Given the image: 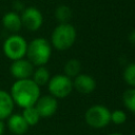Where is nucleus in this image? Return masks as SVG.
I'll list each match as a JSON object with an SVG mask.
<instances>
[{"instance_id": "obj_9", "label": "nucleus", "mask_w": 135, "mask_h": 135, "mask_svg": "<svg viewBox=\"0 0 135 135\" xmlns=\"http://www.w3.org/2000/svg\"><path fill=\"white\" fill-rule=\"evenodd\" d=\"M35 108L38 111L40 117H51L53 116L58 109V101L52 95H45L39 97L37 102L35 103Z\"/></svg>"}, {"instance_id": "obj_14", "label": "nucleus", "mask_w": 135, "mask_h": 135, "mask_svg": "<svg viewBox=\"0 0 135 135\" xmlns=\"http://www.w3.org/2000/svg\"><path fill=\"white\" fill-rule=\"evenodd\" d=\"M33 81L38 85V86H42L47 84L51 76H50V72L44 66H39L37 68L34 72H33Z\"/></svg>"}, {"instance_id": "obj_5", "label": "nucleus", "mask_w": 135, "mask_h": 135, "mask_svg": "<svg viewBox=\"0 0 135 135\" xmlns=\"http://www.w3.org/2000/svg\"><path fill=\"white\" fill-rule=\"evenodd\" d=\"M27 42L20 35H11L3 43V52L11 60H18L26 55Z\"/></svg>"}, {"instance_id": "obj_19", "label": "nucleus", "mask_w": 135, "mask_h": 135, "mask_svg": "<svg viewBox=\"0 0 135 135\" xmlns=\"http://www.w3.org/2000/svg\"><path fill=\"white\" fill-rule=\"evenodd\" d=\"M123 80L131 88H135V62L129 63L122 73Z\"/></svg>"}, {"instance_id": "obj_10", "label": "nucleus", "mask_w": 135, "mask_h": 135, "mask_svg": "<svg viewBox=\"0 0 135 135\" xmlns=\"http://www.w3.org/2000/svg\"><path fill=\"white\" fill-rule=\"evenodd\" d=\"M73 88H75L81 94H90L95 90L96 81L88 74H79L73 81Z\"/></svg>"}, {"instance_id": "obj_8", "label": "nucleus", "mask_w": 135, "mask_h": 135, "mask_svg": "<svg viewBox=\"0 0 135 135\" xmlns=\"http://www.w3.org/2000/svg\"><path fill=\"white\" fill-rule=\"evenodd\" d=\"M9 72L14 78L17 80L20 79H28L34 72V65L27 59H18L14 60L11 64Z\"/></svg>"}, {"instance_id": "obj_24", "label": "nucleus", "mask_w": 135, "mask_h": 135, "mask_svg": "<svg viewBox=\"0 0 135 135\" xmlns=\"http://www.w3.org/2000/svg\"><path fill=\"white\" fill-rule=\"evenodd\" d=\"M132 135H135V133H134V134H132Z\"/></svg>"}, {"instance_id": "obj_17", "label": "nucleus", "mask_w": 135, "mask_h": 135, "mask_svg": "<svg viewBox=\"0 0 135 135\" xmlns=\"http://www.w3.org/2000/svg\"><path fill=\"white\" fill-rule=\"evenodd\" d=\"M122 101L127 110L135 114V88H130L124 91L122 95Z\"/></svg>"}, {"instance_id": "obj_6", "label": "nucleus", "mask_w": 135, "mask_h": 135, "mask_svg": "<svg viewBox=\"0 0 135 135\" xmlns=\"http://www.w3.org/2000/svg\"><path fill=\"white\" fill-rule=\"evenodd\" d=\"M47 89L55 98H64L69 96L73 90V81L64 74H57L50 78Z\"/></svg>"}, {"instance_id": "obj_1", "label": "nucleus", "mask_w": 135, "mask_h": 135, "mask_svg": "<svg viewBox=\"0 0 135 135\" xmlns=\"http://www.w3.org/2000/svg\"><path fill=\"white\" fill-rule=\"evenodd\" d=\"M11 96L14 103L25 109L35 105L40 97V86H38L31 78L20 79L14 82L11 89Z\"/></svg>"}, {"instance_id": "obj_13", "label": "nucleus", "mask_w": 135, "mask_h": 135, "mask_svg": "<svg viewBox=\"0 0 135 135\" xmlns=\"http://www.w3.org/2000/svg\"><path fill=\"white\" fill-rule=\"evenodd\" d=\"M14 110V101L9 93L0 90V120L8 118Z\"/></svg>"}, {"instance_id": "obj_21", "label": "nucleus", "mask_w": 135, "mask_h": 135, "mask_svg": "<svg viewBox=\"0 0 135 135\" xmlns=\"http://www.w3.org/2000/svg\"><path fill=\"white\" fill-rule=\"evenodd\" d=\"M129 41H130V43H131L133 46H135V30H133V31L129 34Z\"/></svg>"}, {"instance_id": "obj_12", "label": "nucleus", "mask_w": 135, "mask_h": 135, "mask_svg": "<svg viewBox=\"0 0 135 135\" xmlns=\"http://www.w3.org/2000/svg\"><path fill=\"white\" fill-rule=\"evenodd\" d=\"M2 25L12 33H17L22 27V22L20 15L17 12H7L2 17Z\"/></svg>"}, {"instance_id": "obj_18", "label": "nucleus", "mask_w": 135, "mask_h": 135, "mask_svg": "<svg viewBox=\"0 0 135 135\" xmlns=\"http://www.w3.org/2000/svg\"><path fill=\"white\" fill-rule=\"evenodd\" d=\"M55 17L59 23H66L72 18V9L64 4L59 5L55 11Z\"/></svg>"}, {"instance_id": "obj_16", "label": "nucleus", "mask_w": 135, "mask_h": 135, "mask_svg": "<svg viewBox=\"0 0 135 135\" xmlns=\"http://www.w3.org/2000/svg\"><path fill=\"white\" fill-rule=\"evenodd\" d=\"M22 117L24 118V120L26 121V123L30 126H35L38 123L39 119L41 118L38 111L36 110L35 105L33 107H28V108H25L22 112Z\"/></svg>"}, {"instance_id": "obj_2", "label": "nucleus", "mask_w": 135, "mask_h": 135, "mask_svg": "<svg viewBox=\"0 0 135 135\" xmlns=\"http://www.w3.org/2000/svg\"><path fill=\"white\" fill-rule=\"evenodd\" d=\"M52 55V47L50 42L44 38H35L27 43L26 56L27 60L37 66H43L49 62Z\"/></svg>"}, {"instance_id": "obj_7", "label": "nucleus", "mask_w": 135, "mask_h": 135, "mask_svg": "<svg viewBox=\"0 0 135 135\" xmlns=\"http://www.w3.org/2000/svg\"><path fill=\"white\" fill-rule=\"evenodd\" d=\"M20 18H21L22 26H24L26 30L32 32L39 30L43 23V16L41 12L34 6L25 7L21 13Z\"/></svg>"}, {"instance_id": "obj_3", "label": "nucleus", "mask_w": 135, "mask_h": 135, "mask_svg": "<svg viewBox=\"0 0 135 135\" xmlns=\"http://www.w3.org/2000/svg\"><path fill=\"white\" fill-rule=\"evenodd\" d=\"M76 36V28L71 23H59L52 33L51 42L56 50L65 51L74 44Z\"/></svg>"}, {"instance_id": "obj_15", "label": "nucleus", "mask_w": 135, "mask_h": 135, "mask_svg": "<svg viewBox=\"0 0 135 135\" xmlns=\"http://www.w3.org/2000/svg\"><path fill=\"white\" fill-rule=\"evenodd\" d=\"M63 70H64V75H66L68 77H70V78L76 77L77 75L80 74L81 63L77 59H70L69 61L65 62Z\"/></svg>"}, {"instance_id": "obj_23", "label": "nucleus", "mask_w": 135, "mask_h": 135, "mask_svg": "<svg viewBox=\"0 0 135 135\" xmlns=\"http://www.w3.org/2000/svg\"><path fill=\"white\" fill-rule=\"evenodd\" d=\"M109 135H122L121 133H111V134H109Z\"/></svg>"}, {"instance_id": "obj_4", "label": "nucleus", "mask_w": 135, "mask_h": 135, "mask_svg": "<svg viewBox=\"0 0 135 135\" xmlns=\"http://www.w3.org/2000/svg\"><path fill=\"white\" fill-rule=\"evenodd\" d=\"M84 118L90 127L94 129H102L110 123L111 112L102 104H94L86 110Z\"/></svg>"}, {"instance_id": "obj_20", "label": "nucleus", "mask_w": 135, "mask_h": 135, "mask_svg": "<svg viewBox=\"0 0 135 135\" xmlns=\"http://www.w3.org/2000/svg\"><path fill=\"white\" fill-rule=\"evenodd\" d=\"M111 121L115 124H122L127 121V114L122 110H115L111 112Z\"/></svg>"}, {"instance_id": "obj_22", "label": "nucleus", "mask_w": 135, "mask_h": 135, "mask_svg": "<svg viewBox=\"0 0 135 135\" xmlns=\"http://www.w3.org/2000/svg\"><path fill=\"white\" fill-rule=\"evenodd\" d=\"M4 133V123L2 120H0V135H3Z\"/></svg>"}, {"instance_id": "obj_11", "label": "nucleus", "mask_w": 135, "mask_h": 135, "mask_svg": "<svg viewBox=\"0 0 135 135\" xmlns=\"http://www.w3.org/2000/svg\"><path fill=\"white\" fill-rule=\"evenodd\" d=\"M7 127L15 135H23L28 129V124L20 114H12L8 117Z\"/></svg>"}]
</instances>
